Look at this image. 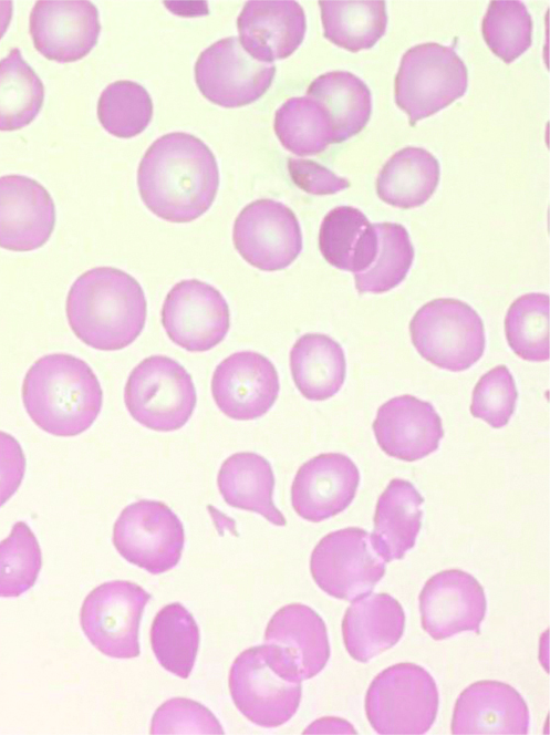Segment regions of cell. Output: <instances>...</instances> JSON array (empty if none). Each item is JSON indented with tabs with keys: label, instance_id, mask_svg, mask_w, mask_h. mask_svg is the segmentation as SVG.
Masks as SVG:
<instances>
[{
	"label": "cell",
	"instance_id": "obj_26",
	"mask_svg": "<svg viewBox=\"0 0 550 735\" xmlns=\"http://www.w3.org/2000/svg\"><path fill=\"white\" fill-rule=\"evenodd\" d=\"M375 224L357 208L339 206L324 217L319 232V248L333 267L354 273L370 268L377 252Z\"/></svg>",
	"mask_w": 550,
	"mask_h": 735
},
{
	"label": "cell",
	"instance_id": "obj_27",
	"mask_svg": "<svg viewBox=\"0 0 550 735\" xmlns=\"http://www.w3.org/2000/svg\"><path fill=\"white\" fill-rule=\"evenodd\" d=\"M217 484L231 507L258 513L276 526L287 525L272 499V467L261 455L241 452L229 456L219 469Z\"/></svg>",
	"mask_w": 550,
	"mask_h": 735
},
{
	"label": "cell",
	"instance_id": "obj_9",
	"mask_svg": "<svg viewBox=\"0 0 550 735\" xmlns=\"http://www.w3.org/2000/svg\"><path fill=\"white\" fill-rule=\"evenodd\" d=\"M311 574L325 593L353 601L373 590L386 561L375 550L371 534L349 527L325 535L310 558Z\"/></svg>",
	"mask_w": 550,
	"mask_h": 735
},
{
	"label": "cell",
	"instance_id": "obj_42",
	"mask_svg": "<svg viewBox=\"0 0 550 735\" xmlns=\"http://www.w3.org/2000/svg\"><path fill=\"white\" fill-rule=\"evenodd\" d=\"M288 170L292 182L302 190L313 195H331L350 186L347 178L312 159L289 158Z\"/></svg>",
	"mask_w": 550,
	"mask_h": 735
},
{
	"label": "cell",
	"instance_id": "obj_11",
	"mask_svg": "<svg viewBox=\"0 0 550 735\" xmlns=\"http://www.w3.org/2000/svg\"><path fill=\"white\" fill-rule=\"evenodd\" d=\"M151 594L136 583H102L85 598L80 613L82 630L103 654L114 659L139 655L138 629Z\"/></svg>",
	"mask_w": 550,
	"mask_h": 735
},
{
	"label": "cell",
	"instance_id": "obj_36",
	"mask_svg": "<svg viewBox=\"0 0 550 735\" xmlns=\"http://www.w3.org/2000/svg\"><path fill=\"white\" fill-rule=\"evenodd\" d=\"M378 246L374 261L363 272L354 273L360 293L386 292L406 277L414 259V247L404 226L394 222L375 224Z\"/></svg>",
	"mask_w": 550,
	"mask_h": 735
},
{
	"label": "cell",
	"instance_id": "obj_23",
	"mask_svg": "<svg viewBox=\"0 0 550 735\" xmlns=\"http://www.w3.org/2000/svg\"><path fill=\"white\" fill-rule=\"evenodd\" d=\"M351 602L342 621V633L345 649L354 660L367 662L399 641L405 614L395 598L369 592Z\"/></svg>",
	"mask_w": 550,
	"mask_h": 735
},
{
	"label": "cell",
	"instance_id": "obj_29",
	"mask_svg": "<svg viewBox=\"0 0 550 735\" xmlns=\"http://www.w3.org/2000/svg\"><path fill=\"white\" fill-rule=\"evenodd\" d=\"M326 111L333 131V143H342L360 133L372 113L367 85L347 71H332L314 79L307 90Z\"/></svg>",
	"mask_w": 550,
	"mask_h": 735
},
{
	"label": "cell",
	"instance_id": "obj_13",
	"mask_svg": "<svg viewBox=\"0 0 550 735\" xmlns=\"http://www.w3.org/2000/svg\"><path fill=\"white\" fill-rule=\"evenodd\" d=\"M239 255L263 271L287 268L302 250V234L294 213L273 199H258L237 216L232 232Z\"/></svg>",
	"mask_w": 550,
	"mask_h": 735
},
{
	"label": "cell",
	"instance_id": "obj_4",
	"mask_svg": "<svg viewBox=\"0 0 550 735\" xmlns=\"http://www.w3.org/2000/svg\"><path fill=\"white\" fill-rule=\"evenodd\" d=\"M301 677L276 645L241 652L229 672V691L239 712L253 724L272 728L287 723L301 701Z\"/></svg>",
	"mask_w": 550,
	"mask_h": 735
},
{
	"label": "cell",
	"instance_id": "obj_28",
	"mask_svg": "<svg viewBox=\"0 0 550 735\" xmlns=\"http://www.w3.org/2000/svg\"><path fill=\"white\" fill-rule=\"evenodd\" d=\"M345 368L342 346L325 334H304L290 351L293 382L311 401H324L335 395L344 383Z\"/></svg>",
	"mask_w": 550,
	"mask_h": 735
},
{
	"label": "cell",
	"instance_id": "obj_7",
	"mask_svg": "<svg viewBox=\"0 0 550 735\" xmlns=\"http://www.w3.org/2000/svg\"><path fill=\"white\" fill-rule=\"evenodd\" d=\"M409 332L417 352L440 369L460 372L484 354V322L469 304L457 299L424 304L413 317Z\"/></svg>",
	"mask_w": 550,
	"mask_h": 735
},
{
	"label": "cell",
	"instance_id": "obj_2",
	"mask_svg": "<svg viewBox=\"0 0 550 735\" xmlns=\"http://www.w3.org/2000/svg\"><path fill=\"white\" fill-rule=\"evenodd\" d=\"M147 304L136 279L113 267L81 275L66 298V317L74 334L103 351L122 350L141 334Z\"/></svg>",
	"mask_w": 550,
	"mask_h": 735
},
{
	"label": "cell",
	"instance_id": "obj_32",
	"mask_svg": "<svg viewBox=\"0 0 550 735\" xmlns=\"http://www.w3.org/2000/svg\"><path fill=\"white\" fill-rule=\"evenodd\" d=\"M199 640V629L194 617L178 602L160 609L152 623V650L159 664L178 677L189 676Z\"/></svg>",
	"mask_w": 550,
	"mask_h": 735
},
{
	"label": "cell",
	"instance_id": "obj_39",
	"mask_svg": "<svg viewBox=\"0 0 550 735\" xmlns=\"http://www.w3.org/2000/svg\"><path fill=\"white\" fill-rule=\"evenodd\" d=\"M42 567V553L30 527L18 521L0 541V598H17L31 589Z\"/></svg>",
	"mask_w": 550,
	"mask_h": 735
},
{
	"label": "cell",
	"instance_id": "obj_33",
	"mask_svg": "<svg viewBox=\"0 0 550 735\" xmlns=\"http://www.w3.org/2000/svg\"><path fill=\"white\" fill-rule=\"evenodd\" d=\"M44 86L18 48L0 60V131L20 130L39 114Z\"/></svg>",
	"mask_w": 550,
	"mask_h": 735
},
{
	"label": "cell",
	"instance_id": "obj_15",
	"mask_svg": "<svg viewBox=\"0 0 550 735\" xmlns=\"http://www.w3.org/2000/svg\"><path fill=\"white\" fill-rule=\"evenodd\" d=\"M280 390L272 362L253 351L236 352L221 361L211 379L212 397L219 410L237 421L264 415Z\"/></svg>",
	"mask_w": 550,
	"mask_h": 735
},
{
	"label": "cell",
	"instance_id": "obj_35",
	"mask_svg": "<svg viewBox=\"0 0 550 735\" xmlns=\"http://www.w3.org/2000/svg\"><path fill=\"white\" fill-rule=\"evenodd\" d=\"M550 300L533 292L516 299L505 318V332L512 351L527 361L550 359Z\"/></svg>",
	"mask_w": 550,
	"mask_h": 735
},
{
	"label": "cell",
	"instance_id": "obj_5",
	"mask_svg": "<svg viewBox=\"0 0 550 735\" xmlns=\"http://www.w3.org/2000/svg\"><path fill=\"white\" fill-rule=\"evenodd\" d=\"M438 700L436 683L425 669L398 663L374 677L366 692L365 712L377 734L421 735L434 724Z\"/></svg>",
	"mask_w": 550,
	"mask_h": 735
},
{
	"label": "cell",
	"instance_id": "obj_40",
	"mask_svg": "<svg viewBox=\"0 0 550 735\" xmlns=\"http://www.w3.org/2000/svg\"><path fill=\"white\" fill-rule=\"evenodd\" d=\"M518 392L506 365H498L477 382L470 404L474 417L481 418L494 428L504 427L516 408Z\"/></svg>",
	"mask_w": 550,
	"mask_h": 735
},
{
	"label": "cell",
	"instance_id": "obj_44",
	"mask_svg": "<svg viewBox=\"0 0 550 735\" xmlns=\"http://www.w3.org/2000/svg\"><path fill=\"white\" fill-rule=\"evenodd\" d=\"M13 3L9 0H0V39L6 33L12 18Z\"/></svg>",
	"mask_w": 550,
	"mask_h": 735
},
{
	"label": "cell",
	"instance_id": "obj_19",
	"mask_svg": "<svg viewBox=\"0 0 550 735\" xmlns=\"http://www.w3.org/2000/svg\"><path fill=\"white\" fill-rule=\"evenodd\" d=\"M55 225V206L50 193L23 175L0 177V247L31 251L42 247Z\"/></svg>",
	"mask_w": 550,
	"mask_h": 735
},
{
	"label": "cell",
	"instance_id": "obj_12",
	"mask_svg": "<svg viewBox=\"0 0 550 735\" xmlns=\"http://www.w3.org/2000/svg\"><path fill=\"white\" fill-rule=\"evenodd\" d=\"M276 66L255 60L237 37L221 39L204 50L195 64L201 94L222 107H240L257 101L270 87Z\"/></svg>",
	"mask_w": 550,
	"mask_h": 735
},
{
	"label": "cell",
	"instance_id": "obj_38",
	"mask_svg": "<svg viewBox=\"0 0 550 735\" xmlns=\"http://www.w3.org/2000/svg\"><path fill=\"white\" fill-rule=\"evenodd\" d=\"M488 48L509 64L526 52L532 41V20L518 0H492L481 24Z\"/></svg>",
	"mask_w": 550,
	"mask_h": 735
},
{
	"label": "cell",
	"instance_id": "obj_20",
	"mask_svg": "<svg viewBox=\"0 0 550 735\" xmlns=\"http://www.w3.org/2000/svg\"><path fill=\"white\" fill-rule=\"evenodd\" d=\"M529 710L509 684L478 681L458 696L453 718L454 735H526Z\"/></svg>",
	"mask_w": 550,
	"mask_h": 735
},
{
	"label": "cell",
	"instance_id": "obj_1",
	"mask_svg": "<svg viewBox=\"0 0 550 735\" xmlns=\"http://www.w3.org/2000/svg\"><path fill=\"white\" fill-rule=\"evenodd\" d=\"M139 195L157 217L189 222L212 205L219 169L210 148L198 137L174 132L157 138L137 170Z\"/></svg>",
	"mask_w": 550,
	"mask_h": 735
},
{
	"label": "cell",
	"instance_id": "obj_16",
	"mask_svg": "<svg viewBox=\"0 0 550 735\" xmlns=\"http://www.w3.org/2000/svg\"><path fill=\"white\" fill-rule=\"evenodd\" d=\"M29 22L35 49L61 63L87 55L101 31L98 11L86 0H39Z\"/></svg>",
	"mask_w": 550,
	"mask_h": 735
},
{
	"label": "cell",
	"instance_id": "obj_30",
	"mask_svg": "<svg viewBox=\"0 0 550 735\" xmlns=\"http://www.w3.org/2000/svg\"><path fill=\"white\" fill-rule=\"evenodd\" d=\"M438 161L428 151L408 146L396 152L376 179L377 196L394 207L407 209L425 204L439 182Z\"/></svg>",
	"mask_w": 550,
	"mask_h": 735
},
{
	"label": "cell",
	"instance_id": "obj_8",
	"mask_svg": "<svg viewBox=\"0 0 550 735\" xmlns=\"http://www.w3.org/2000/svg\"><path fill=\"white\" fill-rule=\"evenodd\" d=\"M196 400L190 374L165 355H152L139 362L124 389V402L132 417L158 432L183 427L194 412Z\"/></svg>",
	"mask_w": 550,
	"mask_h": 735
},
{
	"label": "cell",
	"instance_id": "obj_41",
	"mask_svg": "<svg viewBox=\"0 0 550 735\" xmlns=\"http://www.w3.org/2000/svg\"><path fill=\"white\" fill-rule=\"evenodd\" d=\"M151 734H224L212 713L198 702L175 697L166 701L153 715Z\"/></svg>",
	"mask_w": 550,
	"mask_h": 735
},
{
	"label": "cell",
	"instance_id": "obj_31",
	"mask_svg": "<svg viewBox=\"0 0 550 735\" xmlns=\"http://www.w3.org/2000/svg\"><path fill=\"white\" fill-rule=\"evenodd\" d=\"M319 6L324 38L343 49H371L385 33L383 0H320Z\"/></svg>",
	"mask_w": 550,
	"mask_h": 735
},
{
	"label": "cell",
	"instance_id": "obj_10",
	"mask_svg": "<svg viewBox=\"0 0 550 735\" xmlns=\"http://www.w3.org/2000/svg\"><path fill=\"white\" fill-rule=\"evenodd\" d=\"M113 542L125 560L158 574L179 562L185 532L167 505L143 499L123 509L114 525Z\"/></svg>",
	"mask_w": 550,
	"mask_h": 735
},
{
	"label": "cell",
	"instance_id": "obj_14",
	"mask_svg": "<svg viewBox=\"0 0 550 735\" xmlns=\"http://www.w3.org/2000/svg\"><path fill=\"white\" fill-rule=\"evenodd\" d=\"M162 323L174 343L190 352H204L225 339L230 327L229 307L212 286L183 280L166 296Z\"/></svg>",
	"mask_w": 550,
	"mask_h": 735
},
{
	"label": "cell",
	"instance_id": "obj_17",
	"mask_svg": "<svg viewBox=\"0 0 550 735\" xmlns=\"http://www.w3.org/2000/svg\"><path fill=\"white\" fill-rule=\"evenodd\" d=\"M486 609L481 584L471 574L457 569L433 576L419 594L422 627L434 640L463 631L479 633Z\"/></svg>",
	"mask_w": 550,
	"mask_h": 735
},
{
	"label": "cell",
	"instance_id": "obj_43",
	"mask_svg": "<svg viewBox=\"0 0 550 735\" xmlns=\"http://www.w3.org/2000/svg\"><path fill=\"white\" fill-rule=\"evenodd\" d=\"M25 472V457L19 442L0 431V507L18 490Z\"/></svg>",
	"mask_w": 550,
	"mask_h": 735
},
{
	"label": "cell",
	"instance_id": "obj_37",
	"mask_svg": "<svg viewBox=\"0 0 550 735\" xmlns=\"http://www.w3.org/2000/svg\"><path fill=\"white\" fill-rule=\"evenodd\" d=\"M97 116L112 135L131 138L142 133L153 116V102L148 92L133 81H116L102 92L97 102Z\"/></svg>",
	"mask_w": 550,
	"mask_h": 735
},
{
	"label": "cell",
	"instance_id": "obj_21",
	"mask_svg": "<svg viewBox=\"0 0 550 735\" xmlns=\"http://www.w3.org/2000/svg\"><path fill=\"white\" fill-rule=\"evenodd\" d=\"M239 42L260 62L290 56L302 43L307 30L303 8L292 0L247 1L237 19Z\"/></svg>",
	"mask_w": 550,
	"mask_h": 735
},
{
	"label": "cell",
	"instance_id": "obj_6",
	"mask_svg": "<svg viewBox=\"0 0 550 735\" xmlns=\"http://www.w3.org/2000/svg\"><path fill=\"white\" fill-rule=\"evenodd\" d=\"M467 84V68L453 48L423 43L404 53L394 97L413 126L461 97Z\"/></svg>",
	"mask_w": 550,
	"mask_h": 735
},
{
	"label": "cell",
	"instance_id": "obj_18",
	"mask_svg": "<svg viewBox=\"0 0 550 735\" xmlns=\"http://www.w3.org/2000/svg\"><path fill=\"white\" fill-rule=\"evenodd\" d=\"M359 484V469L349 456L320 454L298 469L291 486V504L301 518L319 522L346 509Z\"/></svg>",
	"mask_w": 550,
	"mask_h": 735
},
{
	"label": "cell",
	"instance_id": "obj_3",
	"mask_svg": "<svg viewBox=\"0 0 550 735\" xmlns=\"http://www.w3.org/2000/svg\"><path fill=\"white\" fill-rule=\"evenodd\" d=\"M22 401L31 420L44 432L76 436L94 423L103 392L90 365L71 354H48L28 370Z\"/></svg>",
	"mask_w": 550,
	"mask_h": 735
},
{
	"label": "cell",
	"instance_id": "obj_24",
	"mask_svg": "<svg viewBox=\"0 0 550 735\" xmlns=\"http://www.w3.org/2000/svg\"><path fill=\"white\" fill-rule=\"evenodd\" d=\"M264 643L278 646L293 663L302 681L321 672L330 658L324 621L301 603L284 605L272 615L264 632Z\"/></svg>",
	"mask_w": 550,
	"mask_h": 735
},
{
	"label": "cell",
	"instance_id": "obj_34",
	"mask_svg": "<svg viewBox=\"0 0 550 735\" xmlns=\"http://www.w3.org/2000/svg\"><path fill=\"white\" fill-rule=\"evenodd\" d=\"M273 126L281 144L299 156L319 154L333 143L326 111L309 96L287 100L276 111Z\"/></svg>",
	"mask_w": 550,
	"mask_h": 735
},
{
	"label": "cell",
	"instance_id": "obj_25",
	"mask_svg": "<svg viewBox=\"0 0 550 735\" xmlns=\"http://www.w3.org/2000/svg\"><path fill=\"white\" fill-rule=\"evenodd\" d=\"M423 503L414 485L401 478L392 479L380 496L371 539L386 562L403 559L414 547L422 527Z\"/></svg>",
	"mask_w": 550,
	"mask_h": 735
},
{
	"label": "cell",
	"instance_id": "obj_22",
	"mask_svg": "<svg viewBox=\"0 0 550 735\" xmlns=\"http://www.w3.org/2000/svg\"><path fill=\"white\" fill-rule=\"evenodd\" d=\"M373 431L383 452L406 462L435 452L444 436L434 406L412 395L393 397L380 406Z\"/></svg>",
	"mask_w": 550,
	"mask_h": 735
}]
</instances>
